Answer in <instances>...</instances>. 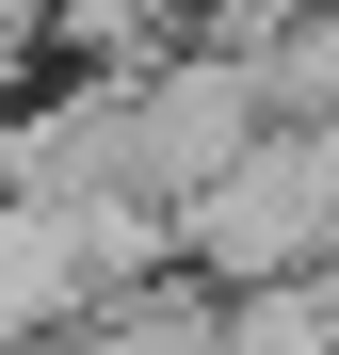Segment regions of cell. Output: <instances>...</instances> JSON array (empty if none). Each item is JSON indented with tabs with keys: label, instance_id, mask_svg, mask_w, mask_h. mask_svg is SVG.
<instances>
[{
	"label": "cell",
	"instance_id": "obj_1",
	"mask_svg": "<svg viewBox=\"0 0 339 355\" xmlns=\"http://www.w3.org/2000/svg\"><path fill=\"white\" fill-rule=\"evenodd\" d=\"M178 243H194L210 275H275V291H291V259L339 243V130H275L210 210H178Z\"/></svg>",
	"mask_w": 339,
	"mask_h": 355
}]
</instances>
